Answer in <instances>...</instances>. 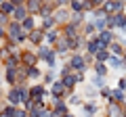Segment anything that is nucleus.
<instances>
[{"mask_svg":"<svg viewBox=\"0 0 126 117\" xmlns=\"http://www.w3.org/2000/svg\"><path fill=\"white\" fill-rule=\"evenodd\" d=\"M27 40V32L21 27V23L19 21H11L9 25H6V42H13V44H23V42Z\"/></svg>","mask_w":126,"mask_h":117,"instance_id":"1","label":"nucleus"},{"mask_svg":"<svg viewBox=\"0 0 126 117\" xmlns=\"http://www.w3.org/2000/svg\"><path fill=\"white\" fill-rule=\"evenodd\" d=\"M36 52H38V57H40V61H44V63L48 65V69H55V58H57V52H55L53 46L40 44Z\"/></svg>","mask_w":126,"mask_h":117,"instance_id":"2","label":"nucleus"},{"mask_svg":"<svg viewBox=\"0 0 126 117\" xmlns=\"http://www.w3.org/2000/svg\"><path fill=\"white\" fill-rule=\"evenodd\" d=\"M105 117H126V107L122 103L109 100V103L105 105Z\"/></svg>","mask_w":126,"mask_h":117,"instance_id":"3","label":"nucleus"},{"mask_svg":"<svg viewBox=\"0 0 126 117\" xmlns=\"http://www.w3.org/2000/svg\"><path fill=\"white\" fill-rule=\"evenodd\" d=\"M19 57H21L23 67H36V65L40 63V57H38V52H34V50H19Z\"/></svg>","mask_w":126,"mask_h":117,"instance_id":"4","label":"nucleus"},{"mask_svg":"<svg viewBox=\"0 0 126 117\" xmlns=\"http://www.w3.org/2000/svg\"><path fill=\"white\" fill-rule=\"evenodd\" d=\"M107 15H118V13H124L126 9V2L124 0H105V4L101 6Z\"/></svg>","mask_w":126,"mask_h":117,"instance_id":"5","label":"nucleus"},{"mask_svg":"<svg viewBox=\"0 0 126 117\" xmlns=\"http://www.w3.org/2000/svg\"><path fill=\"white\" fill-rule=\"evenodd\" d=\"M48 90H50V98H65V100H67V96H69L61 80H55L53 84H50Z\"/></svg>","mask_w":126,"mask_h":117,"instance_id":"6","label":"nucleus"},{"mask_svg":"<svg viewBox=\"0 0 126 117\" xmlns=\"http://www.w3.org/2000/svg\"><path fill=\"white\" fill-rule=\"evenodd\" d=\"M6 105L21 107V92H19V86H11L9 88V92H6Z\"/></svg>","mask_w":126,"mask_h":117,"instance_id":"7","label":"nucleus"},{"mask_svg":"<svg viewBox=\"0 0 126 117\" xmlns=\"http://www.w3.org/2000/svg\"><path fill=\"white\" fill-rule=\"evenodd\" d=\"M53 15H55V19H57L59 27L65 25V23H69V19H72V11H69V6H59Z\"/></svg>","mask_w":126,"mask_h":117,"instance_id":"8","label":"nucleus"},{"mask_svg":"<svg viewBox=\"0 0 126 117\" xmlns=\"http://www.w3.org/2000/svg\"><path fill=\"white\" fill-rule=\"evenodd\" d=\"M97 40L101 42V48H109V44L116 42V32H111V29H103V32L97 34Z\"/></svg>","mask_w":126,"mask_h":117,"instance_id":"9","label":"nucleus"},{"mask_svg":"<svg viewBox=\"0 0 126 117\" xmlns=\"http://www.w3.org/2000/svg\"><path fill=\"white\" fill-rule=\"evenodd\" d=\"M44 29L42 27H36V29H32L30 34H27V42L30 44H34V46H40V44H44Z\"/></svg>","mask_w":126,"mask_h":117,"instance_id":"10","label":"nucleus"},{"mask_svg":"<svg viewBox=\"0 0 126 117\" xmlns=\"http://www.w3.org/2000/svg\"><path fill=\"white\" fill-rule=\"evenodd\" d=\"M55 111V115L57 117H65L67 115V103H65V98H53V107H50Z\"/></svg>","mask_w":126,"mask_h":117,"instance_id":"11","label":"nucleus"},{"mask_svg":"<svg viewBox=\"0 0 126 117\" xmlns=\"http://www.w3.org/2000/svg\"><path fill=\"white\" fill-rule=\"evenodd\" d=\"M44 2H46V0H27V2H25L27 13L34 15V17H40V11H42V6H44Z\"/></svg>","mask_w":126,"mask_h":117,"instance_id":"12","label":"nucleus"},{"mask_svg":"<svg viewBox=\"0 0 126 117\" xmlns=\"http://www.w3.org/2000/svg\"><path fill=\"white\" fill-rule=\"evenodd\" d=\"M82 113H84V117H94L99 113V103L97 100H86L82 105Z\"/></svg>","mask_w":126,"mask_h":117,"instance_id":"13","label":"nucleus"},{"mask_svg":"<svg viewBox=\"0 0 126 117\" xmlns=\"http://www.w3.org/2000/svg\"><path fill=\"white\" fill-rule=\"evenodd\" d=\"M59 38H61V27H55V29H48V32L44 34V42H46L48 46H55Z\"/></svg>","mask_w":126,"mask_h":117,"instance_id":"14","label":"nucleus"},{"mask_svg":"<svg viewBox=\"0 0 126 117\" xmlns=\"http://www.w3.org/2000/svg\"><path fill=\"white\" fill-rule=\"evenodd\" d=\"M38 27H42L44 32H48V29L59 27V23H57V19H55V15H50V17H42V21H40V25H38Z\"/></svg>","mask_w":126,"mask_h":117,"instance_id":"15","label":"nucleus"},{"mask_svg":"<svg viewBox=\"0 0 126 117\" xmlns=\"http://www.w3.org/2000/svg\"><path fill=\"white\" fill-rule=\"evenodd\" d=\"M27 9H25V4H21V6H15V11H13V15H11V19H13V21H19L21 23L23 19H27Z\"/></svg>","mask_w":126,"mask_h":117,"instance_id":"16","label":"nucleus"},{"mask_svg":"<svg viewBox=\"0 0 126 117\" xmlns=\"http://www.w3.org/2000/svg\"><path fill=\"white\" fill-rule=\"evenodd\" d=\"M4 82L9 86H19V80H17V67L15 69H4Z\"/></svg>","mask_w":126,"mask_h":117,"instance_id":"17","label":"nucleus"},{"mask_svg":"<svg viewBox=\"0 0 126 117\" xmlns=\"http://www.w3.org/2000/svg\"><path fill=\"white\" fill-rule=\"evenodd\" d=\"M107 65H109V69H126L124 58H122V57H116V54H111V57H109Z\"/></svg>","mask_w":126,"mask_h":117,"instance_id":"18","label":"nucleus"},{"mask_svg":"<svg viewBox=\"0 0 126 117\" xmlns=\"http://www.w3.org/2000/svg\"><path fill=\"white\" fill-rule=\"evenodd\" d=\"M82 34H84L86 38H93V36H97V27H94L93 19H88V21H84V25H82Z\"/></svg>","mask_w":126,"mask_h":117,"instance_id":"19","label":"nucleus"},{"mask_svg":"<svg viewBox=\"0 0 126 117\" xmlns=\"http://www.w3.org/2000/svg\"><path fill=\"white\" fill-rule=\"evenodd\" d=\"M93 69H94V75H101V77H105L109 73V65L107 63H99V61L93 63Z\"/></svg>","mask_w":126,"mask_h":117,"instance_id":"20","label":"nucleus"},{"mask_svg":"<svg viewBox=\"0 0 126 117\" xmlns=\"http://www.w3.org/2000/svg\"><path fill=\"white\" fill-rule=\"evenodd\" d=\"M2 65H4V69H15V67H19V65H21V57H19V52H17V54H11Z\"/></svg>","mask_w":126,"mask_h":117,"instance_id":"21","label":"nucleus"},{"mask_svg":"<svg viewBox=\"0 0 126 117\" xmlns=\"http://www.w3.org/2000/svg\"><path fill=\"white\" fill-rule=\"evenodd\" d=\"M21 27L25 29L27 34H30L32 29H36V27H38V23H36V17H34V15H27V19H23V21H21Z\"/></svg>","mask_w":126,"mask_h":117,"instance_id":"22","label":"nucleus"},{"mask_svg":"<svg viewBox=\"0 0 126 117\" xmlns=\"http://www.w3.org/2000/svg\"><path fill=\"white\" fill-rule=\"evenodd\" d=\"M124 50H126V46L122 44V42H118V40L109 44V52L116 54V57H122V54H124Z\"/></svg>","mask_w":126,"mask_h":117,"instance_id":"23","label":"nucleus"},{"mask_svg":"<svg viewBox=\"0 0 126 117\" xmlns=\"http://www.w3.org/2000/svg\"><path fill=\"white\" fill-rule=\"evenodd\" d=\"M109 57H111V52H109V48H101L99 52L94 54V61H99V63H107Z\"/></svg>","mask_w":126,"mask_h":117,"instance_id":"24","label":"nucleus"},{"mask_svg":"<svg viewBox=\"0 0 126 117\" xmlns=\"http://www.w3.org/2000/svg\"><path fill=\"white\" fill-rule=\"evenodd\" d=\"M111 100H116V103H122V105H124V100H126V92L120 90V88H113V90H111Z\"/></svg>","mask_w":126,"mask_h":117,"instance_id":"25","label":"nucleus"},{"mask_svg":"<svg viewBox=\"0 0 126 117\" xmlns=\"http://www.w3.org/2000/svg\"><path fill=\"white\" fill-rule=\"evenodd\" d=\"M69 11L72 13H84V0H72L69 2Z\"/></svg>","mask_w":126,"mask_h":117,"instance_id":"26","label":"nucleus"},{"mask_svg":"<svg viewBox=\"0 0 126 117\" xmlns=\"http://www.w3.org/2000/svg\"><path fill=\"white\" fill-rule=\"evenodd\" d=\"M13 11H15V4L13 2H11V0H4V2H2V4H0V13H4V15H13Z\"/></svg>","mask_w":126,"mask_h":117,"instance_id":"27","label":"nucleus"},{"mask_svg":"<svg viewBox=\"0 0 126 117\" xmlns=\"http://www.w3.org/2000/svg\"><path fill=\"white\" fill-rule=\"evenodd\" d=\"M15 111H17V107H13V105H4V107L0 109V117H15Z\"/></svg>","mask_w":126,"mask_h":117,"instance_id":"28","label":"nucleus"},{"mask_svg":"<svg viewBox=\"0 0 126 117\" xmlns=\"http://www.w3.org/2000/svg\"><path fill=\"white\" fill-rule=\"evenodd\" d=\"M42 77H44V86H50L55 80H57V71H55V69H48Z\"/></svg>","mask_w":126,"mask_h":117,"instance_id":"29","label":"nucleus"},{"mask_svg":"<svg viewBox=\"0 0 126 117\" xmlns=\"http://www.w3.org/2000/svg\"><path fill=\"white\" fill-rule=\"evenodd\" d=\"M27 77H30V80H40L42 77V71L38 69V65L36 67H27Z\"/></svg>","mask_w":126,"mask_h":117,"instance_id":"30","label":"nucleus"},{"mask_svg":"<svg viewBox=\"0 0 126 117\" xmlns=\"http://www.w3.org/2000/svg\"><path fill=\"white\" fill-rule=\"evenodd\" d=\"M67 105H74V107L82 105V96L76 94V92H74V94H69V96H67Z\"/></svg>","mask_w":126,"mask_h":117,"instance_id":"31","label":"nucleus"},{"mask_svg":"<svg viewBox=\"0 0 126 117\" xmlns=\"http://www.w3.org/2000/svg\"><path fill=\"white\" fill-rule=\"evenodd\" d=\"M93 86L97 88V90L105 88V86H107V84H105V77H101V75H94V77H93Z\"/></svg>","mask_w":126,"mask_h":117,"instance_id":"32","label":"nucleus"},{"mask_svg":"<svg viewBox=\"0 0 126 117\" xmlns=\"http://www.w3.org/2000/svg\"><path fill=\"white\" fill-rule=\"evenodd\" d=\"M99 96H103V98L109 103V100H111V88H107V86H105V88H101V90H99Z\"/></svg>","mask_w":126,"mask_h":117,"instance_id":"33","label":"nucleus"},{"mask_svg":"<svg viewBox=\"0 0 126 117\" xmlns=\"http://www.w3.org/2000/svg\"><path fill=\"white\" fill-rule=\"evenodd\" d=\"M11 21H13V19H11L9 15H4V13H0V25H4V27H6V25H9V23H11Z\"/></svg>","mask_w":126,"mask_h":117,"instance_id":"34","label":"nucleus"},{"mask_svg":"<svg viewBox=\"0 0 126 117\" xmlns=\"http://www.w3.org/2000/svg\"><path fill=\"white\" fill-rule=\"evenodd\" d=\"M84 94L88 96V98H94V96L99 94V90H97V88H86V90H84Z\"/></svg>","mask_w":126,"mask_h":117,"instance_id":"35","label":"nucleus"},{"mask_svg":"<svg viewBox=\"0 0 126 117\" xmlns=\"http://www.w3.org/2000/svg\"><path fill=\"white\" fill-rule=\"evenodd\" d=\"M118 88L126 92V77H120V80H118Z\"/></svg>","mask_w":126,"mask_h":117,"instance_id":"36","label":"nucleus"},{"mask_svg":"<svg viewBox=\"0 0 126 117\" xmlns=\"http://www.w3.org/2000/svg\"><path fill=\"white\" fill-rule=\"evenodd\" d=\"M0 40H6V27L0 25Z\"/></svg>","mask_w":126,"mask_h":117,"instance_id":"37","label":"nucleus"},{"mask_svg":"<svg viewBox=\"0 0 126 117\" xmlns=\"http://www.w3.org/2000/svg\"><path fill=\"white\" fill-rule=\"evenodd\" d=\"M15 6H21V4H25V0H11Z\"/></svg>","mask_w":126,"mask_h":117,"instance_id":"38","label":"nucleus"},{"mask_svg":"<svg viewBox=\"0 0 126 117\" xmlns=\"http://www.w3.org/2000/svg\"><path fill=\"white\" fill-rule=\"evenodd\" d=\"M65 117H76V115H72V113H67V115H65Z\"/></svg>","mask_w":126,"mask_h":117,"instance_id":"39","label":"nucleus"},{"mask_svg":"<svg viewBox=\"0 0 126 117\" xmlns=\"http://www.w3.org/2000/svg\"><path fill=\"white\" fill-rule=\"evenodd\" d=\"M2 2H4V0H0V4H2Z\"/></svg>","mask_w":126,"mask_h":117,"instance_id":"40","label":"nucleus"},{"mask_svg":"<svg viewBox=\"0 0 126 117\" xmlns=\"http://www.w3.org/2000/svg\"><path fill=\"white\" fill-rule=\"evenodd\" d=\"M124 107H126V100H124Z\"/></svg>","mask_w":126,"mask_h":117,"instance_id":"41","label":"nucleus"},{"mask_svg":"<svg viewBox=\"0 0 126 117\" xmlns=\"http://www.w3.org/2000/svg\"><path fill=\"white\" fill-rule=\"evenodd\" d=\"M25 2H27V0H25Z\"/></svg>","mask_w":126,"mask_h":117,"instance_id":"42","label":"nucleus"}]
</instances>
